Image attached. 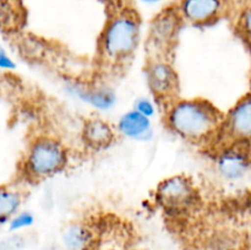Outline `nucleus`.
<instances>
[{"label":"nucleus","mask_w":251,"mask_h":250,"mask_svg":"<svg viewBox=\"0 0 251 250\" xmlns=\"http://www.w3.org/2000/svg\"><path fill=\"white\" fill-rule=\"evenodd\" d=\"M167 124L173 132L191 141H202L222 124L217 108L205 100H180L167 112Z\"/></svg>","instance_id":"f257e3e1"},{"label":"nucleus","mask_w":251,"mask_h":250,"mask_svg":"<svg viewBox=\"0 0 251 250\" xmlns=\"http://www.w3.org/2000/svg\"><path fill=\"white\" fill-rule=\"evenodd\" d=\"M140 24L134 15L120 14L113 17L100 37L103 56L113 61L123 60L134 53L139 44Z\"/></svg>","instance_id":"f03ea898"},{"label":"nucleus","mask_w":251,"mask_h":250,"mask_svg":"<svg viewBox=\"0 0 251 250\" xmlns=\"http://www.w3.org/2000/svg\"><path fill=\"white\" fill-rule=\"evenodd\" d=\"M68 151L59 140L50 136L37 137L27 150L25 171L33 179H44L65 168Z\"/></svg>","instance_id":"7ed1b4c3"},{"label":"nucleus","mask_w":251,"mask_h":250,"mask_svg":"<svg viewBox=\"0 0 251 250\" xmlns=\"http://www.w3.org/2000/svg\"><path fill=\"white\" fill-rule=\"evenodd\" d=\"M156 200L166 212L181 215L198 203L199 196L193 181L185 175H174L159 183Z\"/></svg>","instance_id":"20e7f679"},{"label":"nucleus","mask_w":251,"mask_h":250,"mask_svg":"<svg viewBox=\"0 0 251 250\" xmlns=\"http://www.w3.org/2000/svg\"><path fill=\"white\" fill-rule=\"evenodd\" d=\"M223 129L234 144H248L251 135V100L247 95L239 100L222 120Z\"/></svg>","instance_id":"39448f33"},{"label":"nucleus","mask_w":251,"mask_h":250,"mask_svg":"<svg viewBox=\"0 0 251 250\" xmlns=\"http://www.w3.org/2000/svg\"><path fill=\"white\" fill-rule=\"evenodd\" d=\"M240 145L242 144H234L226 147L217 157L218 173L227 180H240L249 173V152Z\"/></svg>","instance_id":"423d86ee"},{"label":"nucleus","mask_w":251,"mask_h":250,"mask_svg":"<svg viewBox=\"0 0 251 250\" xmlns=\"http://www.w3.org/2000/svg\"><path fill=\"white\" fill-rule=\"evenodd\" d=\"M147 81L157 97H169L178 88V77L171 64L164 60H153L147 66Z\"/></svg>","instance_id":"0eeeda50"},{"label":"nucleus","mask_w":251,"mask_h":250,"mask_svg":"<svg viewBox=\"0 0 251 250\" xmlns=\"http://www.w3.org/2000/svg\"><path fill=\"white\" fill-rule=\"evenodd\" d=\"M225 6V0H180L179 14L191 24H207L217 19Z\"/></svg>","instance_id":"6e6552de"},{"label":"nucleus","mask_w":251,"mask_h":250,"mask_svg":"<svg viewBox=\"0 0 251 250\" xmlns=\"http://www.w3.org/2000/svg\"><path fill=\"white\" fill-rule=\"evenodd\" d=\"M117 126L123 136L137 141H147L153 134L151 119L134 109L125 112L118 120Z\"/></svg>","instance_id":"1a4fd4ad"},{"label":"nucleus","mask_w":251,"mask_h":250,"mask_svg":"<svg viewBox=\"0 0 251 250\" xmlns=\"http://www.w3.org/2000/svg\"><path fill=\"white\" fill-rule=\"evenodd\" d=\"M82 136L92 149H104L114 141L115 132L109 123L100 118H92L83 125Z\"/></svg>","instance_id":"9d476101"},{"label":"nucleus","mask_w":251,"mask_h":250,"mask_svg":"<svg viewBox=\"0 0 251 250\" xmlns=\"http://www.w3.org/2000/svg\"><path fill=\"white\" fill-rule=\"evenodd\" d=\"M74 92L80 100L88 103L98 110H109L114 107L115 93L109 88H82L74 87Z\"/></svg>","instance_id":"9b49d317"},{"label":"nucleus","mask_w":251,"mask_h":250,"mask_svg":"<svg viewBox=\"0 0 251 250\" xmlns=\"http://www.w3.org/2000/svg\"><path fill=\"white\" fill-rule=\"evenodd\" d=\"M63 243L68 250H88L93 238L90 230L82 225H71L64 230Z\"/></svg>","instance_id":"f8f14e48"},{"label":"nucleus","mask_w":251,"mask_h":250,"mask_svg":"<svg viewBox=\"0 0 251 250\" xmlns=\"http://www.w3.org/2000/svg\"><path fill=\"white\" fill-rule=\"evenodd\" d=\"M22 205V195L16 189L0 186V225L6 223Z\"/></svg>","instance_id":"ddd939ff"},{"label":"nucleus","mask_w":251,"mask_h":250,"mask_svg":"<svg viewBox=\"0 0 251 250\" xmlns=\"http://www.w3.org/2000/svg\"><path fill=\"white\" fill-rule=\"evenodd\" d=\"M178 27V16L173 12H163L152 25V38L161 43L171 42Z\"/></svg>","instance_id":"4468645a"},{"label":"nucleus","mask_w":251,"mask_h":250,"mask_svg":"<svg viewBox=\"0 0 251 250\" xmlns=\"http://www.w3.org/2000/svg\"><path fill=\"white\" fill-rule=\"evenodd\" d=\"M34 223V216L29 211H21L17 212L7 221V225H9V232L17 233L22 229L32 227Z\"/></svg>","instance_id":"2eb2a0df"},{"label":"nucleus","mask_w":251,"mask_h":250,"mask_svg":"<svg viewBox=\"0 0 251 250\" xmlns=\"http://www.w3.org/2000/svg\"><path fill=\"white\" fill-rule=\"evenodd\" d=\"M26 240L19 233H11L7 237L0 239V250H25Z\"/></svg>","instance_id":"dca6fc26"},{"label":"nucleus","mask_w":251,"mask_h":250,"mask_svg":"<svg viewBox=\"0 0 251 250\" xmlns=\"http://www.w3.org/2000/svg\"><path fill=\"white\" fill-rule=\"evenodd\" d=\"M132 109L136 110L140 114L145 115V117L150 118V119L156 114V105H154V103L147 97L137 98V100H135L134 108H132Z\"/></svg>","instance_id":"f3484780"},{"label":"nucleus","mask_w":251,"mask_h":250,"mask_svg":"<svg viewBox=\"0 0 251 250\" xmlns=\"http://www.w3.org/2000/svg\"><path fill=\"white\" fill-rule=\"evenodd\" d=\"M0 69L6 71L16 69V63L12 60L11 56L9 55V53L2 47H0Z\"/></svg>","instance_id":"a211bd4d"},{"label":"nucleus","mask_w":251,"mask_h":250,"mask_svg":"<svg viewBox=\"0 0 251 250\" xmlns=\"http://www.w3.org/2000/svg\"><path fill=\"white\" fill-rule=\"evenodd\" d=\"M242 26L245 31V36L247 38H249V33H250V10L248 9L247 11L244 12L242 17Z\"/></svg>","instance_id":"6ab92c4d"},{"label":"nucleus","mask_w":251,"mask_h":250,"mask_svg":"<svg viewBox=\"0 0 251 250\" xmlns=\"http://www.w3.org/2000/svg\"><path fill=\"white\" fill-rule=\"evenodd\" d=\"M139 1L145 2V4H157V2H161L163 0H139Z\"/></svg>","instance_id":"aec40b11"}]
</instances>
